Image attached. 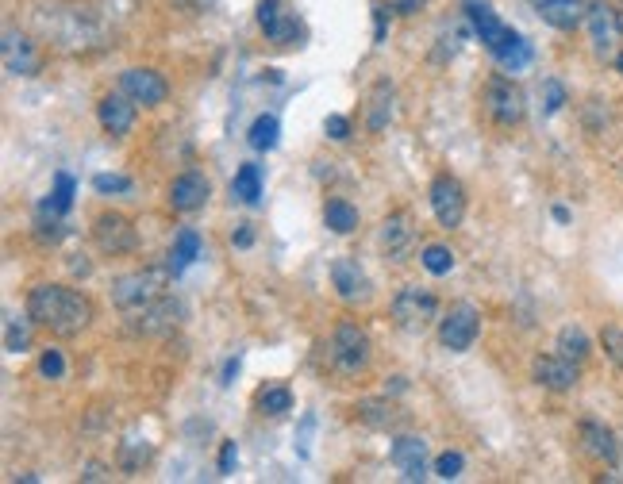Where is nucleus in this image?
I'll return each instance as SVG.
<instances>
[{
    "label": "nucleus",
    "mask_w": 623,
    "mask_h": 484,
    "mask_svg": "<svg viewBox=\"0 0 623 484\" xmlns=\"http://www.w3.org/2000/svg\"><path fill=\"white\" fill-rule=\"evenodd\" d=\"M27 315L35 319V327H47L58 339H74L93 323V304L89 296L66 285H35L27 292Z\"/></svg>",
    "instance_id": "1"
},
{
    "label": "nucleus",
    "mask_w": 623,
    "mask_h": 484,
    "mask_svg": "<svg viewBox=\"0 0 623 484\" xmlns=\"http://www.w3.org/2000/svg\"><path fill=\"white\" fill-rule=\"evenodd\" d=\"M166 277H170V266L166 269H135V273H124V277H116L112 281V304L120 308V312H139V308H147L154 304L158 296H166Z\"/></svg>",
    "instance_id": "2"
},
{
    "label": "nucleus",
    "mask_w": 623,
    "mask_h": 484,
    "mask_svg": "<svg viewBox=\"0 0 623 484\" xmlns=\"http://www.w3.org/2000/svg\"><path fill=\"white\" fill-rule=\"evenodd\" d=\"M439 315V300L431 289H420V285H408L393 296V323L408 335H424L431 327V319Z\"/></svg>",
    "instance_id": "3"
},
{
    "label": "nucleus",
    "mask_w": 623,
    "mask_h": 484,
    "mask_svg": "<svg viewBox=\"0 0 623 484\" xmlns=\"http://www.w3.org/2000/svg\"><path fill=\"white\" fill-rule=\"evenodd\" d=\"M327 358L339 373H362L370 365V335L358 323H339L327 346Z\"/></svg>",
    "instance_id": "4"
},
{
    "label": "nucleus",
    "mask_w": 623,
    "mask_h": 484,
    "mask_svg": "<svg viewBox=\"0 0 623 484\" xmlns=\"http://www.w3.org/2000/svg\"><path fill=\"white\" fill-rule=\"evenodd\" d=\"M481 335V312L474 304H450V312L439 319V342L447 346L450 354H466Z\"/></svg>",
    "instance_id": "5"
},
{
    "label": "nucleus",
    "mask_w": 623,
    "mask_h": 484,
    "mask_svg": "<svg viewBox=\"0 0 623 484\" xmlns=\"http://www.w3.org/2000/svg\"><path fill=\"white\" fill-rule=\"evenodd\" d=\"M431 212L439 219V227H462V219H466V189H462V181L458 177H450V173H439L435 181H431Z\"/></svg>",
    "instance_id": "6"
},
{
    "label": "nucleus",
    "mask_w": 623,
    "mask_h": 484,
    "mask_svg": "<svg viewBox=\"0 0 623 484\" xmlns=\"http://www.w3.org/2000/svg\"><path fill=\"white\" fill-rule=\"evenodd\" d=\"M93 239H97L100 254H131L135 246H139V235H135V227H131V219L120 216V212H104L97 216L93 223Z\"/></svg>",
    "instance_id": "7"
},
{
    "label": "nucleus",
    "mask_w": 623,
    "mask_h": 484,
    "mask_svg": "<svg viewBox=\"0 0 623 484\" xmlns=\"http://www.w3.org/2000/svg\"><path fill=\"white\" fill-rule=\"evenodd\" d=\"M485 104H489V116L500 123V127H512V123L524 120V93L516 81L508 77H493L489 89H485Z\"/></svg>",
    "instance_id": "8"
},
{
    "label": "nucleus",
    "mask_w": 623,
    "mask_h": 484,
    "mask_svg": "<svg viewBox=\"0 0 623 484\" xmlns=\"http://www.w3.org/2000/svg\"><path fill=\"white\" fill-rule=\"evenodd\" d=\"M258 27L266 31V39L277 43V47L297 43V35H300L297 12H293L285 0H262V4H258Z\"/></svg>",
    "instance_id": "9"
},
{
    "label": "nucleus",
    "mask_w": 623,
    "mask_h": 484,
    "mask_svg": "<svg viewBox=\"0 0 623 484\" xmlns=\"http://www.w3.org/2000/svg\"><path fill=\"white\" fill-rule=\"evenodd\" d=\"M4 70L12 73V77H35V73L43 70V54L35 50V43L27 39L20 27H8L4 31Z\"/></svg>",
    "instance_id": "10"
},
{
    "label": "nucleus",
    "mask_w": 623,
    "mask_h": 484,
    "mask_svg": "<svg viewBox=\"0 0 623 484\" xmlns=\"http://www.w3.org/2000/svg\"><path fill=\"white\" fill-rule=\"evenodd\" d=\"M585 24H589V35H593V47H597L600 58H608L616 43H620V12L608 4V0H593L589 12H585Z\"/></svg>",
    "instance_id": "11"
},
{
    "label": "nucleus",
    "mask_w": 623,
    "mask_h": 484,
    "mask_svg": "<svg viewBox=\"0 0 623 484\" xmlns=\"http://www.w3.org/2000/svg\"><path fill=\"white\" fill-rule=\"evenodd\" d=\"M181 323V304L170 300V296H158L154 304L131 312V331L135 335H166Z\"/></svg>",
    "instance_id": "12"
},
{
    "label": "nucleus",
    "mask_w": 623,
    "mask_h": 484,
    "mask_svg": "<svg viewBox=\"0 0 623 484\" xmlns=\"http://www.w3.org/2000/svg\"><path fill=\"white\" fill-rule=\"evenodd\" d=\"M120 89H124L135 104H143V108H158L162 100L170 97V85H166V77L158 70H124Z\"/></svg>",
    "instance_id": "13"
},
{
    "label": "nucleus",
    "mask_w": 623,
    "mask_h": 484,
    "mask_svg": "<svg viewBox=\"0 0 623 484\" xmlns=\"http://www.w3.org/2000/svg\"><path fill=\"white\" fill-rule=\"evenodd\" d=\"M531 377H535V385L550 388V392H570L577 385V362H570L566 354H539L531 362Z\"/></svg>",
    "instance_id": "14"
},
{
    "label": "nucleus",
    "mask_w": 623,
    "mask_h": 484,
    "mask_svg": "<svg viewBox=\"0 0 623 484\" xmlns=\"http://www.w3.org/2000/svg\"><path fill=\"white\" fill-rule=\"evenodd\" d=\"M393 465L400 469L404 481H420L427 477V442L416 435H400L393 438V450H389Z\"/></svg>",
    "instance_id": "15"
},
{
    "label": "nucleus",
    "mask_w": 623,
    "mask_h": 484,
    "mask_svg": "<svg viewBox=\"0 0 623 484\" xmlns=\"http://www.w3.org/2000/svg\"><path fill=\"white\" fill-rule=\"evenodd\" d=\"M97 120L112 139H124L127 131L135 127V100L127 97V93H108L97 104Z\"/></svg>",
    "instance_id": "16"
},
{
    "label": "nucleus",
    "mask_w": 623,
    "mask_h": 484,
    "mask_svg": "<svg viewBox=\"0 0 623 484\" xmlns=\"http://www.w3.org/2000/svg\"><path fill=\"white\" fill-rule=\"evenodd\" d=\"M577 435H581V450L593 461H600V465H616V461H620V442H616V435H612L604 423L585 419V423L577 427Z\"/></svg>",
    "instance_id": "17"
},
{
    "label": "nucleus",
    "mask_w": 623,
    "mask_h": 484,
    "mask_svg": "<svg viewBox=\"0 0 623 484\" xmlns=\"http://www.w3.org/2000/svg\"><path fill=\"white\" fill-rule=\"evenodd\" d=\"M416 242V227H412V216L408 212H393V216L381 223V250L393 258V262H404L408 250Z\"/></svg>",
    "instance_id": "18"
},
{
    "label": "nucleus",
    "mask_w": 623,
    "mask_h": 484,
    "mask_svg": "<svg viewBox=\"0 0 623 484\" xmlns=\"http://www.w3.org/2000/svg\"><path fill=\"white\" fill-rule=\"evenodd\" d=\"M208 177L197 170L181 173V177H174V185H170V208L174 212H197V208H204V200H208Z\"/></svg>",
    "instance_id": "19"
},
{
    "label": "nucleus",
    "mask_w": 623,
    "mask_h": 484,
    "mask_svg": "<svg viewBox=\"0 0 623 484\" xmlns=\"http://www.w3.org/2000/svg\"><path fill=\"white\" fill-rule=\"evenodd\" d=\"M470 20L477 27V39L493 50V54H500V50L512 43V35H516V31H508V27L500 24V16L489 4H470Z\"/></svg>",
    "instance_id": "20"
},
{
    "label": "nucleus",
    "mask_w": 623,
    "mask_h": 484,
    "mask_svg": "<svg viewBox=\"0 0 623 484\" xmlns=\"http://www.w3.org/2000/svg\"><path fill=\"white\" fill-rule=\"evenodd\" d=\"M331 285L343 300H362L370 292V281H366V273L354 258H335L331 262Z\"/></svg>",
    "instance_id": "21"
},
{
    "label": "nucleus",
    "mask_w": 623,
    "mask_h": 484,
    "mask_svg": "<svg viewBox=\"0 0 623 484\" xmlns=\"http://www.w3.org/2000/svg\"><path fill=\"white\" fill-rule=\"evenodd\" d=\"M585 12H589V4H585V0H550V4L539 8L543 24L558 27V31H574V27L585 20Z\"/></svg>",
    "instance_id": "22"
},
{
    "label": "nucleus",
    "mask_w": 623,
    "mask_h": 484,
    "mask_svg": "<svg viewBox=\"0 0 623 484\" xmlns=\"http://www.w3.org/2000/svg\"><path fill=\"white\" fill-rule=\"evenodd\" d=\"M358 419L366 427H377V431H397L404 423V412H400L393 400H362L358 404Z\"/></svg>",
    "instance_id": "23"
},
{
    "label": "nucleus",
    "mask_w": 623,
    "mask_h": 484,
    "mask_svg": "<svg viewBox=\"0 0 623 484\" xmlns=\"http://www.w3.org/2000/svg\"><path fill=\"white\" fill-rule=\"evenodd\" d=\"M393 120V89H389V81H377L370 100H366V127L370 131H385Z\"/></svg>",
    "instance_id": "24"
},
{
    "label": "nucleus",
    "mask_w": 623,
    "mask_h": 484,
    "mask_svg": "<svg viewBox=\"0 0 623 484\" xmlns=\"http://www.w3.org/2000/svg\"><path fill=\"white\" fill-rule=\"evenodd\" d=\"M231 196L243 200V204H258L262 200V170L247 162L243 170L235 173V181H231Z\"/></svg>",
    "instance_id": "25"
},
{
    "label": "nucleus",
    "mask_w": 623,
    "mask_h": 484,
    "mask_svg": "<svg viewBox=\"0 0 623 484\" xmlns=\"http://www.w3.org/2000/svg\"><path fill=\"white\" fill-rule=\"evenodd\" d=\"M324 223L335 231V235H350L358 227V208L347 204V200H327L324 204Z\"/></svg>",
    "instance_id": "26"
},
{
    "label": "nucleus",
    "mask_w": 623,
    "mask_h": 484,
    "mask_svg": "<svg viewBox=\"0 0 623 484\" xmlns=\"http://www.w3.org/2000/svg\"><path fill=\"white\" fill-rule=\"evenodd\" d=\"M31 315L27 319H20V315H8L4 319V350L8 354H24V350H31Z\"/></svg>",
    "instance_id": "27"
},
{
    "label": "nucleus",
    "mask_w": 623,
    "mask_h": 484,
    "mask_svg": "<svg viewBox=\"0 0 623 484\" xmlns=\"http://www.w3.org/2000/svg\"><path fill=\"white\" fill-rule=\"evenodd\" d=\"M558 354H566L570 362H585L589 358V335L577 327V323H570V327H562L558 331Z\"/></svg>",
    "instance_id": "28"
},
{
    "label": "nucleus",
    "mask_w": 623,
    "mask_h": 484,
    "mask_svg": "<svg viewBox=\"0 0 623 484\" xmlns=\"http://www.w3.org/2000/svg\"><path fill=\"white\" fill-rule=\"evenodd\" d=\"M197 254H200V235L185 227V231H181V235L174 239V250H170V273L177 277V273L189 266V262H193Z\"/></svg>",
    "instance_id": "29"
},
{
    "label": "nucleus",
    "mask_w": 623,
    "mask_h": 484,
    "mask_svg": "<svg viewBox=\"0 0 623 484\" xmlns=\"http://www.w3.org/2000/svg\"><path fill=\"white\" fill-rule=\"evenodd\" d=\"M277 135H281L277 116H258V120L250 123V146H254V150H274Z\"/></svg>",
    "instance_id": "30"
},
{
    "label": "nucleus",
    "mask_w": 623,
    "mask_h": 484,
    "mask_svg": "<svg viewBox=\"0 0 623 484\" xmlns=\"http://www.w3.org/2000/svg\"><path fill=\"white\" fill-rule=\"evenodd\" d=\"M258 408H262V415H285L293 408V392L285 385L262 388V392H258Z\"/></svg>",
    "instance_id": "31"
},
{
    "label": "nucleus",
    "mask_w": 623,
    "mask_h": 484,
    "mask_svg": "<svg viewBox=\"0 0 623 484\" xmlns=\"http://www.w3.org/2000/svg\"><path fill=\"white\" fill-rule=\"evenodd\" d=\"M497 62L504 66V70H512V73L524 70L527 62H531V43H527V39H520V35H512V43H508V47L497 54Z\"/></svg>",
    "instance_id": "32"
},
{
    "label": "nucleus",
    "mask_w": 623,
    "mask_h": 484,
    "mask_svg": "<svg viewBox=\"0 0 623 484\" xmlns=\"http://www.w3.org/2000/svg\"><path fill=\"white\" fill-rule=\"evenodd\" d=\"M420 262H424L427 273L443 277V273H450V269H454V254H450V250H447V246H443V242H431V246H424Z\"/></svg>",
    "instance_id": "33"
},
{
    "label": "nucleus",
    "mask_w": 623,
    "mask_h": 484,
    "mask_svg": "<svg viewBox=\"0 0 623 484\" xmlns=\"http://www.w3.org/2000/svg\"><path fill=\"white\" fill-rule=\"evenodd\" d=\"M600 346H604V354L623 369V327H604V331H600Z\"/></svg>",
    "instance_id": "34"
},
{
    "label": "nucleus",
    "mask_w": 623,
    "mask_h": 484,
    "mask_svg": "<svg viewBox=\"0 0 623 484\" xmlns=\"http://www.w3.org/2000/svg\"><path fill=\"white\" fill-rule=\"evenodd\" d=\"M462 469H466V458H462L458 450H447V454H439V461H435V473H439L443 481L462 477Z\"/></svg>",
    "instance_id": "35"
},
{
    "label": "nucleus",
    "mask_w": 623,
    "mask_h": 484,
    "mask_svg": "<svg viewBox=\"0 0 623 484\" xmlns=\"http://www.w3.org/2000/svg\"><path fill=\"white\" fill-rule=\"evenodd\" d=\"M93 189H97V193H127V189H131V177H124V173H97V177H93Z\"/></svg>",
    "instance_id": "36"
},
{
    "label": "nucleus",
    "mask_w": 623,
    "mask_h": 484,
    "mask_svg": "<svg viewBox=\"0 0 623 484\" xmlns=\"http://www.w3.org/2000/svg\"><path fill=\"white\" fill-rule=\"evenodd\" d=\"M150 458V446H143V450H135V442H124L120 446V465H124L127 473H139L143 465H147Z\"/></svg>",
    "instance_id": "37"
},
{
    "label": "nucleus",
    "mask_w": 623,
    "mask_h": 484,
    "mask_svg": "<svg viewBox=\"0 0 623 484\" xmlns=\"http://www.w3.org/2000/svg\"><path fill=\"white\" fill-rule=\"evenodd\" d=\"M562 104H566V89H562V81H554V77H550V81H543V112H547V116H554Z\"/></svg>",
    "instance_id": "38"
},
{
    "label": "nucleus",
    "mask_w": 623,
    "mask_h": 484,
    "mask_svg": "<svg viewBox=\"0 0 623 484\" xmlns=\"http://www.w3.org/2000/svg\"><path fill=\"white\" fill-rule=\"evenodd\" d=\"M39 373H43L47 381H58V377L66 373V358H62L58 350H43V358H39Z\"/></svg>",
    "instance_id": "39"
},
{
    "label": "nucleus",
    "mask_w": 623,
    "mask_h": 484,
    "mask_svg": "<svg viewBox=\"0 0 623 484\" xmlns=\"http://www.w3.org/2000/svg\"><path fill=\"white\" fill-rule=\"evenodd\" d=\"M324 131H327V139H335V143H347V139H350V120H347V116H327Z\"/></svg>",
    "instance_id": "40"
},
{
    "label": "nucleus",
    "mask_w": 623,
    "mask_h": 484,
    "mask_svg": "<svg viewBox=\"0 0 623 484\" xmlns=\"http://www.w3.org/2000/svg\"><path fill=\"white\" fill-rule=\"evenodd\" d=\"M235 461H239V450H235V442H224V450H220V473H231L235 469Z\"/></svg>",
    "instance_id": "41"
},
{
    "label": "nucleus",
    "mask_w": 623,
    "mask_h": 484,
    "mask_svg": "<svg viewBox=\"0 0 623 484\" xmlns=\"http://www.w3.org/2000/svg\"><path fill=\"white\" fill-rule=\"evenodd\" d=\"M427 0H393V12H400V16H412V12H420Z\"/></svg>",
    "instance_id": "42"
},
{
    "label": "nucleus",
    "mask_w": 623,
    "mask_h": 484,
    "mask_svg": "<svg viewBox=\"0 0 623 484\" xmlns=\"http://www.w3.org/2000/svg\"><path fill=\"white\" fill-rule=\"evenodd\" d=\"M177 8H185V12H208L216 0H174Z\"/></svg>",
    "instance_id": "43"
},
{
    "label": "nucleus",
    "mask_w": 623,
    "mask_h": 484,
    "mask_svg": "<svg viewBox=\"0 0 623 484\" xmlns=\"http://www.w3.org/2000/svg\"><path fill=\"white\" fill-rule=\"evenodd\" d=\"M104 477H108V473H104V465H97V461L85 465V473H81V481H104Z\"/></svg>",
    "instance_id": "44"
},
{
    "label": "nucleus",
    "mask_w": 623,
    "mask_h": 484,
    "mask_svg": "<svg viewBox=\"0 0 623 484\" xmlns=\"http://www.w3.org/2000/svg\"><path fill=\"white\" fill-rule=\"evenodd\" d=\"M231 242H235V246H250V242H254V231H250L247 223H243V227L231 235Z\"/></svg>",
    "instance_id": "45"
},
{
    "label": "nucleus",
    "mask_w": 623,
    "mask_h": 484,
    "mask_svg": "<svg viewBox=\"0 0 623 484\" xmlns=\"http://www.w3.org/2000/svg\"><path fill=\"white\" fill-rule=\"evenodd\" d=\"M385 16H389V8H374V20H377V31H374V39L381 43L385 39Z\"/></svg>",
    "instance_id": "46"
},
{
    "label": "nucleus",
    "mask_w": 623,
    "mask_h": 484,
    "mask_svg": "<svg viewBox=\"0 0 623 484\" xmlns=\"http://www.w3.org/2000/svg\"><path fill=\"white\" fill-rule=\"evenodd\" d=\"M235 369H239V362H227V369H224V385H231V377H235Z\"/></svg>",
    "instance_id": "47"
},
{
    "label": "nucleus",
    "mask_w": 623,
    "mask_h": 484,
    "mask_svg": "<svg viewBox=\"0 0 623 484\" xmlns=\"http://www.w3.org/2000/svg\"><path fill=\"white\" fill-rule=\"evenodd\" d=\"M527 4H531V8L539 12V8H543V4H550V0H527Z\"/></svg>",
    "instance_id": "48"
},
{
    "label": "nucleus",
    "mask_w": 623,
    "mask_h": 484,
    "mask_svg": "<svg viewBox=\"0 0 623 484\" xmlns=\"http://www.w3.org/2000/svg\"><path fill=\"white\" fill-rule=\"evenodd\" d=\"M616 70L623 73V50H620V54H616Z\"/></svg>",
    "instance_id": "49"
}]
</instances>
